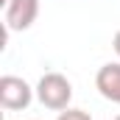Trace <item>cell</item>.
Wrapping results in <instances>:
<instances>
[{
    "label": "cell",
    "mask_w": 120,
    "mask_h": 120,
    "mask_svg": "<svg viewBox=\"0 0 120 120\" xmlns=\"http://www.w3.org/2000/svg\"><path fill=\"white\" fill-rule=\"evenodd\" d=\"M36 98L45 109H53V112H61L70 106L73 101V84L67 75L61 73H45L36 84Z\"/></svg>",
    "instance_id": "1"
},
{
    "label": "cell",
    "mask_w": 120,
    "mask_h": 120,
    "mask_svg": "<svg viewBox=\"0 0 120 120\" xmlns=\"http://www.w3.org/2000/svg\"><path fill=\"white\" fill-rule=\"evenodd\" d=\"M34 92L31 84L20 75H3L0 78V106L8 109V112H22L28 109L31 101H34Z\"/></svg>",
    "instance_id": "2"
},
{
    "label": "cell",
    "mask_w": 120,
    "mask_h": 120,
    "mask_svg": "<svg viewBox=\"0 0 120 120\" xmlns=\"http://www.w3.org/2000/svg\"><path fill=\"white\" fill-rule=\"evenodd\" d=\"M39 17V0H8L3 6L6 31H28Z\"/></svg>",
    "instance_id": "3"
},
{
    "label": "cell",
    "mask_w": 120,
    "mask_h": 120,
    "mask_svg": "<svg viewBox=\"0 0 120 120\" xmlns=\"http://www.w3.org/2000/svg\"><path fill=\"white\" fill-rule=\"evenodd\" d=\"M95 90L120 106V61H109L95 73Z\"/></svg>",
    "instance_id": "4"
},
{
    "label": "cell",
    "mask_w": 120,
    "mask_h": 120,
    "mask_svg": "<svg viewBox=\"0 0 120 120\" xmlns=\"http://www.w3.org/2000/svg\"><path fill=\"white\" fill-rule=\"evenodd\" d=\"M56 120H92V117H90V112H84V109H70V106H67V109L59 112Z\"/></svg>",
    "instance_id": "5"
},
{
    "label": "cell",
    "mask_w": 120,
    "mask_h": 120,
    "mask_svg": "<svg viewBox=\"0 0 120 120\" xmlns=\"http://www.w3.org/2000/svg\"><path fill=\"white\" fill-rule=\"evenodd\" d=\"M112 45H115V53H117V56H120V31H117V34H115V39H112Z\"/></svg>",
    "instance_id": "6"
},
{
    "label": "cell",
    "mask_w": 120,
    "mask_h": 120,
    "mask_svg": "<svg viewBox=\"0 0 120 120\" xmlns=\"http://www.w3.org/2000/svg\"><path fill=\"white\" fill-rule=\"evenodd\" d=\"M115 120H120V115H117V117H115Z\"/></svg>",
    "instance_id": "7"
}]
</instances>
